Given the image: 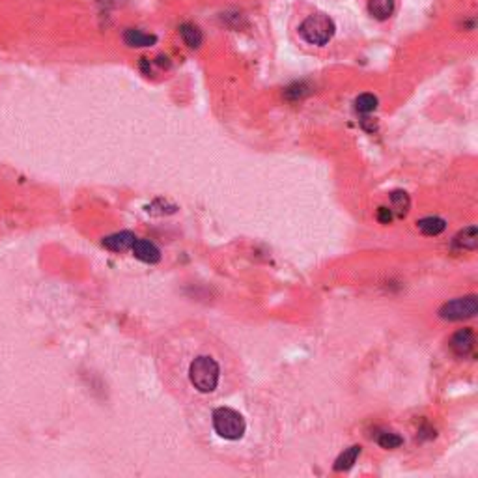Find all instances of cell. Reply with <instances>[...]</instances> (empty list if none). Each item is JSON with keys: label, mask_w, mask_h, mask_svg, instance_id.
<instances>
[{"label": "cell", "mask_w": 478, "mask_h": 478, "mask_svg": "<svg viewBox=\"0 0 478 478\" xmlns=\"http://www.w3.org/2000/svg\"><path fill=\"white\" fill-rule=\"evenodd\" d=\"M337 32L335 21L327 13H312L299 25V36L308 45L323 47L332 39Z\"/></svg>", "instance_id": "6da1fadb"}, {"label": "cell", "mask_w": 478, "mask_h": 478, "mask_svg": "<svg viewBox=\"0 0 478 478\" xmlns=\"http://www.w3.org/2000/svg\"><path fill=\"white\" fill-rule=\"evenodd\" d=\"M219 377H221V368H219L217 361L208 355H200L189 366V379L198 392H204V395L213 392L217 389Z\"/></svg>", "instance_id": "7a4b0ae2"}, {"label": "cell", "mask_w": 478, "mask_h": 478, "mask_svg": "<svg viewBox=\"0 0 478 478\" xmlns=\"http://www.w3.org/2000/svg\"><path fill=\"white\" fill-rule=\"evenodd\" d=\"M211 421H213V428L223 439L228 441H237L241 439L245 430H247V424H245V419L241 415L237 413L236 409L230 408H219L213 411L211 415Z\"/></svg>", "instance_id": "3957f363"}, {"label": "cell", "mask_w": 478, "mask_h": 478, "mask_svg": "<svg viewBox=\"0 0 478 478\" xmlns=\"http://www.w3.org/2000/svg\"><path fill=\"white\" fill-rule=\"evenodd\" d=\"M477 295H467V297H458V299L445 303L439 308V318L448 319V321H459V319H469L472 316H477Z\"/></svg>", "instance_id": "277c9868"}, {"label": "cell", "mask_w": 478, "mask_h": 478, "mask_svg": "<svg viewBox=\"0 0 478 478\" xmlns=\"http://www.w3.org/2000/svg\"><path fill=\"white\" fill-rule=\"evenodd\" d=\"M121 38H123V43L131 47V49H146V47H153L157 43L155 34H148L141 28H126Z\"/></svg>", "instance_id": "5b68a950"}, {"label": "cell", "mask_w": 478, "mask_h": 478, "mask_svg": "<svg viewBox=\"0 0 478 478\" xmlns=\"http://www.w3.org/2000/svg\"><path fill=\"white\" fill-rule=\"evenodd\" d=\"M450 350L458 355V357H467L471 355L475 350V332L471 329H459L454 332L450 338Z\"/></svg>", "instance_id": "8992f818"}, {"label": "cell", "mask_w": 478, "mask_h": 478, "mask_svg": "<svg viewBox=\"0 0 478 478\" xmlns=\"http://www.w3.org/2000/svg\"><path fill=\"white\" fill-rule=\"evenodd\" d=\"M131 250H133L135 258H139L144 263H157L161 260V250L157 249V245L148 241V239H139L137 237Z\"/></svg>", "instance_id": "52a82bcc"}, {"label": "cell", "mask_w": 478, "mask_h": 478, "mask_svg": "<svg viewBox=\"0 0 478 478\" xmlns=\"http://www.w3.org/2000/svg\"><path fill=\"white\" fill-rule=\"evenodd\" d=\"M137 241V236L133 232H118L112 236H107L103 239V247L112 250V252H123L133 247V243Z\"/></svg>", "instance_id": "ba28073f"}, {"label": "cell", "mask_w": 478, "mask_h": 478, "mask_svg": "<svg viewBox=\"0 0 478 478\" xmlns=\"http://www.w3.org/2000/svg\"><path fill=\"white\" fill-rule=\"evenodd\" d=\"M179 36L183 39V43L189 47V49H200L202 43H204V32L200 30V26H197L195 23H183L179 25Z\"/></svg>", "instance_id": "9c48e42d"}, {"label": "cell", "mask_w": 478, "mask_h": 478, "mask_svg": "<svg viewBox=\"0 0 478 478\" xmlns=\"http://www.w3.org/2000/svg\"><path fill=\"white\" fill-rule=\"evenodd\" d=\"M396 0H368L370 15L377 21H387L395 13Z\"/></svg>", "instance_id": "30bf717a"}, {"label": "cell", "mask_w": 478, "mask_h": 478, "mask_svg": "<svg viewBox=\"0 0 478 478\" xmlns=\"http://www.w3.org/2000/svg\"><path fill=\"white\" fill-rule=\"evenodd\" d=\"M454 245L461 250H475L478 247V230L477 226H467L454 237Z\"/></svg>", "instance_id": "8fae6325"}, {"label": "cell", "mask_w": 478, "mask_h": 478, "mask_svg": "<svg viewBox=\"0 0 478 478\" xmlns=\"http://www.w3.org/2000/svg\"><path fill=\"white\" fill-rule=\"evenodd\" d=\"M359 454H361V446H350L348 450H344V452L337 458V461H335V471H348V469H351L353 464L357 461Z\"/></svg>", "instance_id": "7c38bea8"}, {"label": "cell", "mask_w": 478, "mask_h": 478, "mask_svg": "<svg viewBox=\"0 0 478 478\" xmlns=\"http://www.w3.org/2000/svg\"><path fill=\"white\" fill-rule=\"evenodd\" d=\"M417 226L426 236H439L441 232H445L446 223L441 217H424L417 223Z\"/></svg>", "instance_id": "4fadbf2b"}, {"label": "cell", "mask_w": 478, "mask_h": 478, "mask_svg": "<svg viewBox=\"0 0 478 478\" xmlns=\"http://www.w3.org/2000/svg\"><path fill=\"white\" fill-rule=\"evenodd\" d=\"M390 211H395L398 217H404L409 211V206H411V200H409V195L406 191H395L390 192Z\"/></svg>", "instance_id": "5bb4252c"}, {"label": "cell", "mask_w": 478, "mask_h": 478, "mask_svg": "<svg viewBox=\"0 0 478 478\" xmlns=\"http://www.w3.org/2000/svg\"><path fill=\"white\" fill-rule=\"evenodd\" d=\"M377 109V97L374 94H361L355 99V110L361 114H370Z\"/></svg>", "instance_id": "9a60e30c"}, {"label": "cell", "mask_w": 478, "mask_h": 478, "mask_svg": "<svg viewBox=\"0 0 478 478\" xmlns=\"http://www.w3.org/2000/svg\"><path fill=\"white\" fill-rule=\"evenodd\" d=\"M308 92H310V88H308L305 83H295L292 84V86H288L284 96H286V99H290V101H297V99H303L305 96H308Z\"/></svg>", "instance_id": "2e32d148"}, {"label": "cell", "mask_w": 478, "mask_h": 478, "mask_svg": "<svg viewBox=\"0 0 478 478\" xmlns=\"http://www.w3.org/2000/svg\"><path fill=\"white\" fill-rule=\"evenodd\" d=\"M377 443L383 448H398L404 443V439L400 435L392 434V432H383V434L377 435Z\"/></svg>", "instance_id": "e0dca14e"}, {"label": "cell", "mask_w": 478, "mask_h": 478, "mask_svg": "<svg viewBox=\"0 0 478 478\" xmlns=\"http://www.w3.org/2000/svg\"><path fill=\"white\" fill-rule=\"evenodd\" d=\"M377 221L381 224H389L392 221V211L389 208H379L377 210Z\"/></svg>", "instance_id": "ac0fdd59"}]
</instances>
